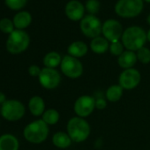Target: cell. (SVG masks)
Masks as SVG:
<instances>
[{"label": "cell", "instance_id": "obj_19", "mask_svg": "<svg viewBox=\"0 0 150 150\" xmlns=\"http://www.w3.org/2000/svg\"><path fill=\"white\" fill-rule=\"evenodd\" d=\"M90 47H91V50L95 53L103 54V53L106 52L107 50L109 49V42L106 38L98 36L92 40V42L90 43Z\"/></svg>", "mask_w": 150, "mask_h": 150}, {"label": "cell", "instance_id": "obj_24", "mask_svg": "<svg viewBox=\"0 0 150 150\" xmlns=\"http://www.w3.org/2000/svg\"><path fill=\"white\" fill-rule=\"evenodd\" d=\"M137 58L142 64H148L150 62V50L147 48L142 47L139 50H137Z\"/></svg>", "mask_w": 150, "mask_h": 150}, {"label": "cell", "instance_id": "obj_25", "mask_svg": "<svg viewBox=\"0 0 150 150\" xmlns=\"http://www.w3.org/2000/svg\"><path fill=\"white\" fill-rule=\"evenodd\" d=\"M13 21L7 18H4L0 21V30L6 34H11L13 31Z\"/></svg>", "mask_w": 150, "mask_h": 150}, {"label": "cell", "instance_id": "obj_28", "mask_svg": "<svg viewBox=\"0 0 150 150\" xmlns=\"http://www.w3.org/2000/svg\"><path fill=\"white\" fill-rule=\"evenodd\" d=\"M110 53L112 55L119 57L124 52V47H123L121 42H112L111 43V45L110 47Z\"/></svg>", "mask_w": 150, "mask_h": 150}, {"label": "cell", "instance_id": "obj_11", "mask_svg": "<svg viewBox=\"0 0 150 150\" xmlns=\"http://www.w3.org/2000/svg\"><path fill=\"white\" fill-rule=\"evenodd\" d=\"M96 108V100L89 96L79 97L74 103V111L79 117H88Z\"/></svg>", "mask_w": 150, "mask_h": 150}, {"label": "cell", "instance_id": "obj_26", "mask_svg": "<svg viewBox=\"0 0 150 150\" xmlns=\"http://www.w3.org/2000/svg\"><path fill=\"white\" fill-rule=\"evenodd\" d=\"M28 0H6V6L12 10H20L25 6Z\"/></svg>", "mask_w": 150, "mask_h": 150}, {"label": "cell", "instance_id": "obj_6", "mask_svg": "<svg viewBox=\"0 0 150 150\" xmlns=\"http://www.w3.org/2000/svg\"><path fill=\"white\" fill-rule=\"evenodd\" d=\"M61 71L66 77L77 79L81 76L83 72V66L79 59L68 55L64 56L62 59Z\"/></svg>", "mask_w": 150, "mask_h": 150}, {"label": "cell", "instance_id": "obj_12", "mask_svg": "<svg viewBox=\"0 0 150 150\" xmlns=\"http://www.w3.org/2000/svg\"><path fill=\"white\" fill-rule=\"evenodd\" d=\"M102 32L104 37L111 42H118L119 38L123 35L122 26L115 20H108L105 21L103 25Z\"/></svg>", "mask_w": 150, "mask_h": 150}, {"label": "cell", "instance_id": "obj_18", "mask_svg": "<svg viewBox=\"0 0 150 150\" xmlns=\"http://www.w3.org/2000/svg\"><path fill=\"white\" fill-rule=\"evenodd\" d=\"M28 108L30 112L34 116L42 115L44 113V109H45L44 101L40 96H34L29 101Z\"/></svg>", "mask_w": 150, "mask_h": 150}, {"label": "cell", "instance_id": "obj_13", "mask_svg": "<svg viewBox=\"0 0 150 150\" xmlns=\"http://www.w3.org/2000/svg\"><path fill=\"white\" fill-rule=\"evenodd\" d=\"M85 13L84 6L77 1V0H71L65 6V13L66 16L71 21H80L83 19Z\"/></svg>", "mask_w": 150, "mask_h": 150}, {"label": "cell", "instance_id": "obj_9", "mask_svg": "<svg viewBox=\"0 0 150 150\" xmlns=\"http://www.w3.org/2000/svg\"><path fill=\"white\" fill-rule=\"evenodd\" d=\"M39 81L43 88L47 89H53L59 85L61 77L59 72L55 69L45 67L41 71L39 75Z\"/></svg>", "mask_w": 150, "mask_h": 150}, {"label": "cell", "instance_id": "obj_27", "mask_svg": "<svg viewBox=\"0 0 150 150\" xmlns=\"http://www.w3.org/2000/svg\"><path fill=\"white\" fill-rule=\"evenodd\" d=\"M86 9L89 13L94 15L98 13L100 9V3L98 2V0H88L86 4Z\"/></svg>", "mask_w": 150, "mask_h": 150}, {"label": "cell", "instance_id": "obj_4", "mask_svg": "<svg viewBox=\"0 0 150 150\" xmlns=\"http://www.w3.org/2000/svg\"><path fill=\"white\" fill-rule=\"evenodd\" d=\"M29 42V36L25 31L16 29L9 35L6 42V49L10 53L19 54L28 49Z\"/></svg>", "mask_w": 150, "mask_h": 150}, {"label": "cell", "instance_id": "obj_31", "mask_svg": "<svg viewBox=\"0 0 150 150\" xmlns=\"http://www.w3.org/2000/svg\"><path fill=\"white\" fill-rule=\"evenodd\" d=\"M6 101V96L2 92H0V103L3 104Z\"/></svg>", "mask_w": 150, "mask_h": 150}, {"label": "cell", "instance_id": "obj_34", "mask_svg": "<svg viewBox=\"0 0 150 150\" xmlns=\"http://www.w3.org/2000/svg\"><path fill=\"white\" fill-rule=\"evenodd\" d=\"M145 1H146V2H148V3H150V0H145Z\"/></svg>", "mask_w": 150, "mask_h": 150}, {"label": "cell", "instance_id": "obj_20", "mask_svg": "<svg viewBox=\"0 0 150 150\" xmlns=\"http://www.w3.org/2000/svg\"><path fill=\"white\" fill-rule=\"evenodd\" d=\"M52 142L56 146L59 148H66L71 144V139L68 134L59 132L53 135Z\"/></svg>", "mask_w": 150, "mask_h": 150}, {"label": "cell", "instance_id": "obj_1", "mask_svg": "<svg viewBox=\"0 0 150 150\" xmlns=\"http://www.w3.org/2000/svg\"><path fill=\"white\" fill-rule=\"evenodd\" d=\"M146 41V32L139 27L128 28L122 35L123 45L131 51L139 50Z\"/></svg>", "mask_w": 150, "mask_h": 150}, {"label": "cell", "instance_id": "obj_33", "mask_svg": "<svg viewBox=\"0 0 150 150\" xmlns=\"http://www.w3.org/2000/svg\"><path fill=\"white\" fill-rule=\"evenodd\" d=\"M147 23L150 25V14L148 15V17H147Z\"/></svg>", "mask_w": 150, "mask_h": 150}, {"label": "cell", "instance_id": "obj_32", "mask_svg": "<svg viewBox=\"0 0 150 150\" xmlns=\"http://www.w3.org/2000/svg\"><path fill=\"white\" fill-rule=\"evenodd\" d=\"M146 39L150 42V29L148 30V32H147V34H146Z\"/></svg>", "mask_w": 150, "mask_h": 150}, {"label": "cell", "instance_id": "obj_10", "mask_svg": "<svg viewBox=\"0 0 150 150\" xmlns=\"http://www.w3.org/2000/svg\"><path fill=\"white\" fill-rule=\"evenodd\" d=\"M119 86L123 88L130 90L135 88L140 82V73L138 70L130 68L125 69L119 76Z\"/></svg>", "mask_w": 150, "mask_h": 150}, {"label": "cell", "instance_id": "obj_22", "mask_svg": "<svg viewBox=\"0 0 150 150\" xmlns=\"http://www.w3.org/2000/svg\"><path fill=\"white\" fill-rule=\"evenodd\" d=\"M123 95V88L119 85H112L106 91L107 100L110 102H117Z\"/></svg>", "mask_w": 150, "mask_h": 150}, {"label": "cell", "instance_id": "obj_5", "mask_svg": "<svg viewBox=\"0 0 150 150\" xmlns=\"http://www.w3.org/2000/svg\"><path fill=\"white\" fill-rule=\"evenodd\" d=\"M143 9L142 0H119L115 6L117 14L123 18H132Z\"/></svg>", "mask_w": 150, "mask_h": 150}, {"label": "cell", "instance_id": "obj_16", "mask_svg": "<svg viewBox=\"0 0 150 150\" xmlns=\"http://www.w3.org/2000/svg\"><path fill=\"white\" fill-rule=\"evenodd\" d=\"M32 21V16L28 12H20L13 18V25L17 29L22 30L28 28Z\"/></svg>", "mask_w": 150, "mask_h": 150}, {"label": "cell", "instance_id": "obj_17", "mask_svg": "<svg viewBox=\"0 0 150 150\" xmlns=\"http://www.w3.org/2000/svg\"><path fill=\"white\" fill-rule=\"evenodd\" d=\"M68 53L73 57H81L88 52V46L83 42H74L68 47Z\"/></svg>", "mask_w": 150, "mask_h": 150}, {"label": "cell", "instance_id": "obj_2", "mask_svg": "<svg viewBox=\"0 0 150 150\" xmlns=\"http://www.w3.org/2000/svg\"><path fill=\"white\" fill-rule=\"evenodd\" d=\"M68 135L74 142H82L86 140L90 134V125L83 118L72 117L67 124Z\"/></svg>", "mask_w": 150, "mask_h": 150}, {"label": "cell", "instance_id": "obj_29", "mask_svg": "<svg viewBox=\"0 0 150 150\" xmlns=\"http://www.w3.org/2000/svg\"><path fill=\"white\" fill-rule=\"evenodd\" d=\"M41 69H40V67L39 66H37V65H31L29 68H28V72H29V74L31 75V76H34V77H35V76H38L39 77V75H40V73H41Z\"/></svg>", "mask_w": 150, "mask_h": 150}, {"label": "cell", "instance_id": "obj_21", "mask_svg": "<svg viewBox=\"0 0 150 150\" xmlns=\"http://www.w3.org/2000/svg\"><path fill=\"white\" fill-rule=\"evenodd\" d=\"M61 62H62V59H61L60 55L55 51L48 53L43 58V64L47 68L54 69L57 65L61 64Z\"/></svg>", "mask_w": 150, "mask_h": 150}, {"label": "cell", "instance_id": "obj_7", "mask_svg": "<svg viewBox=\"0 0 150 150\" xmlns=\"http://www.w3.org/2000/svg\"><path fill=\"white\" fill-rule=\"evenodd\" d=\"M2 116L9 121H17L25 114L24 105L17 100H7L1 107Z\"/></svg>", "mask_w": 150, "mask_h": 150}, {"label": "cell", "instance_id": "obj_15", "mask_svg": "<svg viewBox=\"0 0 150 150\" xmlns=\"http://www.w3.org/2000/svg\"><path fill=\"white\" fill-rule=\"evenodd\" d=\"M19 141L12 134H4L0 137V150H18Z\"/></svg>", "mask_w": 150, "mask_h": 150}, {"label": "cell", "instance_id": "obj_30", "mask_svg": "<svg viewBox=\"0 0 150 150\" xmlns=\"http://www.w3.org/2000/svg\"><path fill=\"white\" fill-rule=\"evenodd\" d=\"M106 105H107L106 101L103 98H98L96 101V108L98 109V110H103V109H105Z\"/></svg>", "mask_w": 150, "mask_h": 150}, {"label": "cell", "instance_id": "obj_14", "mask_svg": "<svg viewBox=\"0 0 150 150\" xmlns=\"http://www.w3.org/2000/svg\"><path fill=\"white\" fill-rule=\"evenodd\" d=\"M137 59H138L137 56L133 51L126 50V51H124L118 57L117 62L120 67L124 69H130L135 64Z\"/></svg>", "mask_w": 150, "mask_h": 150}, {"label": "cell", "instance_id": "obj_23", "mask_svg": "<svg viewBox=\"0 0 150 150\" xmlns=\"http://www.w3.org/2000/svg\"><path fill=\"white\" fill-rule=\"evenodd\" d=\"M42 120L47 125H55L59 120V113L56 110H48L42 114Z\"/></svg>", "mask_w": 150, "mask_h": 150}, {"label": "cell", "instance_id": "obj_8", "mask_svg": "<svg viewBox=\"0 0 150 150\" xmlns=\"http://www.w3.org/2000/svg\"><path fill=\"white\" fill-rule=\"evenodd\" d=\"M102 28L103 26L100 20L92 14L85 16L81 22V29L82 33L89 38L94 39L98 37L102 32Z\"/></svg>", "mask_w": 150, "mask_h": 150}, {"label": "cell", "instance_id": "obj_3", "mask_svg": "<svg viewBox=\"0 0 150 150\" xmlns=\"http://www.w3.org/2000/svg\"><path fill=\"white\" fill-rule=\"evenodd\" d=\"M24 137L25 139L35 144H39L43 142L49 134L48 125L42 119L34 121L28 125L24 129Z\"/></svg>", "mask_w": 150, "mask_h": 150}]
</instances>
